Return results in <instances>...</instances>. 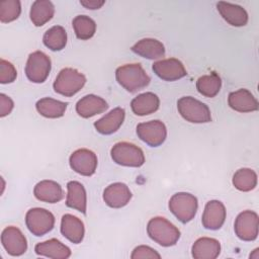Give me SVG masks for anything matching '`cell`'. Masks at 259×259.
Instances as JSON below:
<instances>
[{
    "mask_svg": "<svg viewBox=\"0 0 259 259\" xmlns=\"http://www.w3.org/2000/svg\"><path fill=\"white\" fill-rule=\"evenodd\" d=\"M67 190L66 205L85 214L87 209V195L83 184L78 181H69L67 183Z\"/></svg>",
    "mask_w": 259,
    "mask_h": 259,
    "instance_id": "25",
    "label": "cell"
},
{
    "mask_svg": "<svg viewBox=\"0 0 259 259\" xmlns=\"http://www.w3.org/2000/svg\"><path fill=\"white\" fill-rule=\"evenodd\" d=\"M33 194L36 199L48 203L59 202L64 197L62 186L54 180H41L37 182L33 188Z\"/></svg>",
    "mask_w": 259,
    "mask_h": 259,
    "instance_id": "19",
    "label": "cell"
},
{
    "mask_svg": "<svg viewBox=\"0 0 259 259\" xmlns=\"http://www.w3.org/2000/svg\"><path fill=\"white\" fill-rule=\"evenodd\" d=\"M137 135L147 145L159 147L167 138V128L164 122L155 119L139 123L137 125Z\"/></svg>",
    "mask_w": 259,
    "mask_h": 259,
    "instance_id": "9",
    "label": "cell"
},
{
    "mask_svg": "<svg viewBox=\"0 0 259 259\" xmlns=\"http://www.w3.org/2000/svg\"><path fill=\"white\" fill-rule=\"evenodd\" d=\"M117 83L128 92H137L150 84L151 78L141 64H125L115 71Z\"/></svg>",
    "mask_w": 259,
    "mask_h": 259,
    "instance_id": "1",
    "label": "cell"
},
{
    "mask_svg": "<svg viewBox=\"0 0 259 259\" xmlns=\"http://www.w3.org/2000/svg\"><path fill=\"white\" fill-rule=\"evenodd\" d=\"M198 208L197 198L188 192H177L169 200V209L182 224L190 222Z\"/></svg>",
    "mask_w": 259,
    "mask_h": 259,
    "instance_id": "5",
    "label": "cell"
},
{
    "mask_svg": "<svg viewBox=\"0 0 259 259\" xmlns=\"http://www.w3.org/2000/svg\"><path fill=\"white\" fill-rule=\"evenodd\" d=\"M226 207L220 200H209L204 206L201 223L207 230H219L226 220Z\"/></svg>",
    "mask_w": 259,
    "mask_h": 259,
    "instance_id": "14",
    "label": "cell"
},
{
    "mask_svg": "<svg viewBox=\"0 0 259 259\" xmlns=\"http://www.w3.org/2000/svg\"><path fill=\"white\" fill-rule=\"evenodd\" d=\"M17 77V71L12 63L1 59L0 60V83L8 84L15 81Z\"/></svg>",
    "mask_w": 259,
    "mask_h": 259,
    "instance_id": "34",
    "label": "cell"
},
{
    "mask_svg": "<svg viewBox=\"0 0 259 259\" xmlns=\"http://www.w3.org/2000/svg\"><path fill=\"white\" fill-rule=\"evenodd\" d=\"M132 51L149 60L160 59L165 56L164 45L156 38H143L140 39L132 47Z\"/></svg>",
    "mask_w": 259,
    "mask_h": 259,
    "instance_id": "26",
    "label": "cell"
},
{
    "mask_svg": "<svg viewBox=\"0 0 259 259\" xmlns=\"http://www.w3.org/2000/svg\"><path fill=\"white\" fill-rule=\"evenodd\" d=\"M233 185L240 191H251L257 185V174L250 168H241L233 175Z\"/></svg>",
    "mask_w": 259,
    "mask_h": 259,
    "instance_id": "31",
    "label": "cell"
},
{
    "mask_svg": "<svg viewBox=\"0 0 259 259\" xmlns=\"http://www.w3.org/2000/svg\"><path fill=\"white\" fill-rule=\"evenodd\" d=\"M105 3L104 0H81L80 4L87 9H99Z\"/></svg>",
    "mask_w": 259,
    "mask_h": 259,
    "instance_id": "37",
    "label": "cell"
},
{
    "mask_svg": "<svg viewBox=\"0 0 259 259\" xmlns=\"http://www.w3.org/2000/svg\"><path fill=\"white\" fill-rule=\"evenodd\" d=\"M51 68V59L44 52L35 51L29 54L27 58L25 75L27 79L33 83H42L49 77Z\"/></svg>",
    "mask_w": 259,
    "mask_h": 259,
    "instance_id": "8",
    "label": "cell"
},
{
    "mask_svg": "<svg viewBox=\"0 0 259 259\" xmlns=\"http://www.w3.org/2000/svg\"><path fill=\"white\" fill-rule=\"evenodd\" d=\"M25 225L32 235L40 237L54 229L55 217L46 208L33 207L25 214Z\"/></svg>",
    "mask_w": 259,
    "mask_h": 259,
    "instance_id": "7",
    "label": "cell"
},
{
    "mask_svg": "<svg viewBox=\"0 0 259 259\" xmlns=\"http://www.w3.org/2000/svg\"><path fill=\"white\" fill-rule=\"evenodd\" d=\"M221 87L222 79L215 72H211L207 75H202L196 81L197 91L205 97H214L220 92Z\"/></svg>",
    "mask_w": 259,
    "mask_h": 259,
    "instance_id": "29",
    "label": "cell"
},
{
    "mask_svg": "<svg viewBox=\"0 0 259 259\" xmlns=\"http://www.w3.org/2000/svg\"><path fill=\"white\" fill-rule=\"evenodd\" d=\"M180 115L189 122L205 123L211 120V113L206 104L192 96H183L177 101Z\"/></svg>",
    "mask_w": 259,
    "mask_h": 259,
    "instance_id": "4",
    "label": "cell"
},
{
    "mask_svg": "<svg viewBox=\"0 0 259 259\" xmlns=\"http://www.w3.org/2000/svg\"><path fill=\"white\" fill-rule=\"evenodd\" d=\"M72 25L77 38L81 40L91 38L96 31L95 21L87 15H77L73 19Z\"/></svg>",
    "mask_w": 259,
    "mask_h": 259,
    "instance_id": "32",
    "label": "cell"
},
{
    "mask_svg": "<svg viewBox=\"0 0 259 259\" xmlns=\"http://www.w3.org/2000/svg\"><path fill=\"white\" fill-rule=\"evenodd\" d=\"M160 106L159 97L153 92L139 94L131 102L133 112L139 116H145L154 113Z\"/></svg>",
    "mask_w": 259,
    "mask_h": 259,
    "instance_id": "24",
    "label": "cell"
},
{
    "mask_svg": "<svg viewBox=\"0 0 259 259\" xmlns=\"http://www.w3.org/2000/svg\"><path fill=\"white\" fill-rule=\"evenodd\" d=\"M258 214L253 210H244L235 220V234L243 241H254L258 237Z\"/></svg>",
    "mask_w": 259,
    "mask_h": 259,
    "instance_id": "10",
    "label": "cell"
},
{
    "mask_svg": "<svg viewBox=\"0 0 259 259\" xmlns=\"http://www.w3.org/2000/svg\"><path fill=\"white\" fill-rule=\"evenodd\" d=\"M221 253V244L217 239L202 237L197 239L191 248L192 257L195 259H214Z\"/></svg>",
    "mask_w": 259,
    "mask_h": 259,
    "instance_id": "23",
    "label": "cell"
},
{
    "mask_svg": "<svg viewBox=\"0 0 259 259\" xmlns=\"http://www.w3.org/2000/svg\"><path fill=\"white\" fill-rule=\"evenodd\" d=\"M124 116V109L121 107H115L100 119L96 120L94 122V127L101 135H111L121 126Z\"/></svg>",
    "mask_w": 259,
    "mask_h": 259,
    "instance_id": "21",
    "label": "cell"
},
{
    "mask_svg": "<svg viewBox=\"0 0 259 259\" xmlns=\"http://www.w3.org/2000/svg\"><path fill=\"white\" fill-rule=\"evenodd\" d=\"M250 258H255V259H258V258H259V254H258V249H255V250H254V253L250 255Z\"/></svg>",
    "mask_w": 259,
    "mask_h": 259,
    "instance_id": "38",
    "label": "cell"
},
{
    "mask_svg": "<svg viewBox=\"0 0 259 259\" xmlns=\"http://www.w3.org/2000/svg\"><path fill=\"white\" fill-rule=\"evenodd\" d=\"M61 233L74 244H79L83 241L85 235V228L83 222L70 213H66L61 220Z\"/></svg>",
    "mask_w": 259,
    "mask_h": 259,
    "instance_id": "20",
    "label": "cell"
},
{
    "mask_svg": "<svg viewBox=\"0 0 259 259\" xmlns=\"http://www.w3.org/2000/svg\"><path fill=\"white\" fill-rule=\"evenodd\" d=\"M42 41L51 51H61L67 45V32L63 26L55 25L45 32Z\"/></svg>",
    "mask_w": 259,
    "mask_h": 259,
    "instance_id": "30",
    "label": "cell"
},
{
    "mask_svg": "<svg viewBox=\"0 0 259 259\" xmlns=\"http://www.w3.org/2000/svg\"><path fill=\"white\" fill-rule=\"evenodd\" d=\"M229 106L238 112H252L258 109V101L255 96L245 88L233 91L228 96Z\"/></svg>",
    "mask_w": 259,
    "mask_h": 259,
    "instance_id": "16",
    "label": "cell"
},
{
    "mask_svg": "<svg viewBox=\"0 0 259 259\" xmlns=\"http://www.w3.org/2000/svg\"><path fill=\"white\" fill-rule=\"evenodd\" d=\"M108 108L107 102L100 96L88 94L76 103V112L83 118H89L104 112Z\"/></svg>",
    "mask_w": 259,
    "mask_h": 259,
    "instance_id": "17",
    "label": "cell"
},
{
    "mask_svg": "<svg viewBox=\"0 0 259 259\" xmlns=\"http://www.w3.org/2000/svg\"><path fill=\"white\" fill-rule=\"evenodd\" d=\"M86 83V77L73 68L62 69L53 84L55 92L71 97L78 93Z\"/></svg>",
    "mask_w": 259,
    "mask_h": 259,
    "instance_id": "3",
    "label": "cell"
},
{
    "mask_svg": "<svg viewBox=\"0 0 259 259\" xmlns=\"http://www.w3.org/2000/svg\"><path fill=\"white\" fill-rule=\"evenodd\" d=\"M1 243L11 256H20L27 250V241L22 232L13 226L6 227L1 234Z\"/></svg>",
    "mask_w": 259,
    "mask_h": 259,
    "instance_id": "12",
    "label": "cell"
},
{
    "mask_svg": "<svg viewBox=\"0 0 259 259\" xmlns=\"http://www.w3.org/2000/svg\"><path fill=\"white\" fill-rule=\"evenodd\" d=\"M152 69L160 79L165 81H176L187 75L182 62L175 58L157 61L153 64Z\"/></svg>",
    "mask_w": 259,
    "mask_h": 259,
    "instance_id": "13",
    "label": "cell"
},
{
    "mask_svg": "<svg viewBox=\"0 0 259 259\" xmlns=\"http://www.w3.org/2000/svg\"><path fill=\"white\" fill-rule=\"evenodd\" d=\"M132 195V191L126 184L122 182H115L104 189L103 200L109 207L120 208L130 202Z\"/></svg>",
    "mask_w": 259,
    "mask_h": 259,
    "instance_id": "15",
    "label": "cell"
},
{
    "mask_svg": "<svg viewBox=\"0 0 259 259\" xmlns=\"http://www.w3.org/2000/svg\"><path fill=\"white\" fill-rule=\"evenodd\" d=\"M131 258L132 259H145V258L160 259L161 255L155 249L146 245H141L134 249L131 255Z\"/></svg>",
    "mask_w": 259,
    "mask_h": 259,
    "instance_id": "35",
    "label": "cell"
},
{
    "mask_svg": "<svg viewBox=\"0 0 259 259\" xmlns=\"http://www.w3.org/2000/svg\"><path fill=\"white\" fill-rule=\"evenodd\" d=\"M21 12V4L18 0H5L0 3V21L11 22L17 19Z\"/></svg>",
    "mask_w": 259,
    "mask_h": 259,
    "instance_id": "33",
    "label": "cell"
},
{
    "mask_svg": "<svg viewBox=\"0 0 259 259\" xmlns=\"http://www.w3.org/2000/svg\"><path fill=\"white\" fill-rule=\"evenodd\" d=\"M147 233L154 242L163 247L174 246L181 235L178 228L163 217L152 218L148 222Z\"/></svg>",
    "mask_w": 259,
    "mask_h": 259,
    "instance_id": "2",
    "label": "cell"
},
{
    "mask_svg": "<svg viewBox=\"0 0 259 259\" xmlns=\"http://www.w3.org/2000/svg\"><path fill=\"white\" fill-rule=\"evenodd\" d=\"M67 102H63L51 97H44L37 100L35 108L37 112L47 118H59L65 114Z\"/></svg>",
    "mask_w": 259,
    "mask_h": 259,
    "instance_id": "28",
    "label": "cell"
},
{
    "mask_svg": "<svg viewBox=\"0 0 259 259\" xmlns=\"http://www.w3.org/2000/svg\"><path fill=\"white\" fill-rule=\"evenodd\" d=\"M69 164L72 170L83 176H91L97 168V156L88 149H78L74 151L70 158Z\"/></svg>",
    "mask_w": 259,
    "mask_h": 259,
    "instance_id": "11",
    "label": "cell"
},
{
    "mask_svg": "<svg viewBox=\"0 0 259 259\" xmlns=\"http://www.w3.org/2000/svg\"><path fill=\"white\" fill-rule=\"evenodd\" d=\"M14 107L13 100L4 93L0 94V116L4 117L8 115Z\"/></svg>",
    "mask_w": 259,
    "mask_h": 259,
    "instance_id": "36",
    "label": "cell"
},
{
    "mask_svg": "<svg viewBox=\"0 0 259 259\" xmlns=\"http://www.w3.org/2000/svg\"><path fill=\"white\" fill-rule=\"evenodd\" d=\"M34 251L38 256H45L53 259H67L72 252L68 246L57 239H50L48 241L37 243Z\"/></svg>",
    "mask_w": 259,
    "mask_h": 259,
    "instance_id": "22",
    "label": "cell"
},
{
    "mask_svg": "<svg viewBox=\"0 0 259 259\" xmlns=\"http://www.w3.org/2000/svg\"><path fill=\"white\" fill-rule=\"evenodd\" d=\"M217 9L222 17L232 26H244L248 22V13L240 5L220 1L217 3Z\"/></svg>",
    "mask_w": 259,
    "mask_h": 259,
    "instance_id": "18",
    "label": "cell"
},
{
    "mask_svg": "<svg viewBox=\"0 0 259 259\" xmlns=\"http://www.w3.org/2000/svg\"><path fill=\"white\" fill-rule=\"evenodd\" d=\"M55 14V6L49 0H36L29 11L30 20L35 26H42L49 22Z\"/></svg>",
    "mask_w": 259,
    "mask_h": 259,
    "instance_id": "27",
    "label": "cell"
},
{
    "mask_svg": "<svg viewBox=\"0 0 259 259\" xmlns=\"http://www.w3.org/2000/svg\"><path fill=\"white\" fill-rule=\"evenodd\" d=\"M110 155L118 165L126 167H141L145 163L143 150L128 142L116 143L110 150Z\"/></svg>",
    "mask_w": 259,
    "mask_h": 259,
    "instance_id": "6",
    "label": "cell"
}]
</instances>
